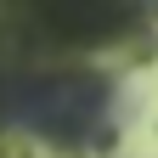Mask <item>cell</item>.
I'll list each match as a JSON object with an SVG mask.
<instances>
[{"mask_svg": "<svg viewBox=\"0 0 158 158\" xmlns=\"http://www.w3.org/2000/svg\"><path fill=\"white\" fill-rule=\"evenodd\" d=\"M113 85L85 68H40L0 62V124L34 130L45 141H90L102 135Z\"/></svg>", "mask_w": 158, "mask_h": 158, "instance_id": "1", "label": "cell"}, {"mask_svg": "<svg viewBox=\"0 0 158 158\" xmlns=\"http://www.w3.org/2000/svg\"><path fill=\"white\" fill-rule=\"evenodd\" d=\"M28 23L56 45V40H113L141 23V11L118 6V0H45L28 11Z\"/></svg>", "mask_w": 158, "mask_h": 158, "instance_id": "2", "label": "cell"}]
</instances>
